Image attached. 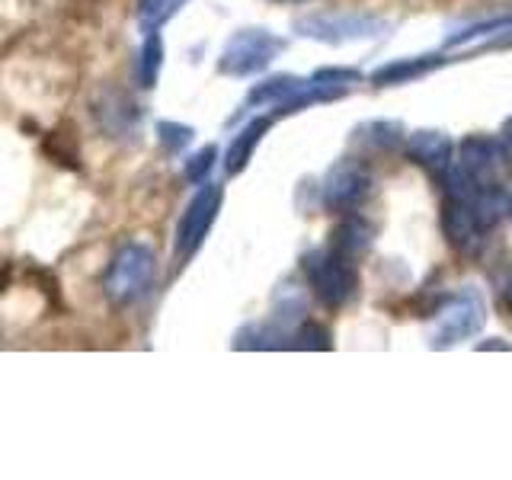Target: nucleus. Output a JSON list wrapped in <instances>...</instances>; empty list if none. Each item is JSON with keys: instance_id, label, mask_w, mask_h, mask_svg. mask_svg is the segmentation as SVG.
<instances>
[{"instance_id": "13", "label": "nucleus", "mask_w": 512, "mask_h": 480, "mask_svg": "<svg viewBox=\"0 0 512 480\" xmlns=\"http://www.w3.org/2000/svg\"><path fill=\"white\" fill-rule=\"evenodd\" d=\"M442 58H432V55H423V58H407V61H397V64H384V68L375 71V84H400V80H410V77H420L426 71L436 68Z\"/></svg>"}, {"instance_id": "6", "label": "nucleus", "mask_w": 512, "mask_h": 480, "mask_svg": "<svg viewBox=\"0 0 512 480\" xmlns=\"http://www.w3.org/2000/svg\"><path fill=\"white\" fill-rule=\"evenodd\" d=\"M218 208H221V186L208 183L205 189H199L192 202L186 205V212L176 224V240H173V253L176 260L186 263L192 253L202 247V240L212 231V224L218 218Z\"/></svg>"}, {"instance_id": "19", "label": "nucleus", "mask_w": 512, "mask_h": 480, "mask_svg": "<svg viewBox=\"0 0 512 480\" xmlns=\"http://www.w3.org/2000/svg\"><path fill=\"white\" fill-rule=\"evenodd\" d=\"M7 272H10L7 266H4V269H0V288H4V282H7Z\"/></svg>"}, {"instance_id": "4", "label": "nucleus", "mask_w": 512, "mask_h": 480, "mask_svg": "<svg viewBox=\"0 0 512 480\" xmlns=\"http://www.w3.org/2000/svg\"><path fill=\"white\" fill-rule=\"evenodd\" d=\"M480 327H484V301L474 292H461L455 298H448L439 308V314L432 317L429 343L436 349H448L474 336Z\"/></svg>"}, {"instance_id": "17", "label": "nucleus", "mask_w": 512, "mask_h": 480, "mask_svg": "<svg viewBox=\"0 0 512 480\" xmlns=\"http://www.w3.org/2000/svg\"><path fill=\"white\" fill-rule=\"evenodd\" d=\"M215 148H202L196 157H189L186 160V180L189 183H205V176H208V170H212V164H215Z\"/></svg>"}, {"instance_id": "21", "label": "nucleus", "mask_w": 512, "mask_h": 480, "mask_svg": "<svg viewBox=\"0 0 512 480\" xmlns=\"http://www.w3.org/2000/svg\"><path fill=\"white\" fill-rule=\"evenodd\" d=\"M506 301H509V308H512V288H509V295H506Z\"/></svg>"}, {"instance_id": "1", "label": "nucleus", "mask_w": 512, "mask_h": 480, "mask_svg": "<svg viewBox=\"0 0 512 480\" xmlns=\"http://www.w3.org/2000/svg\"><path fill=\"white\" fill-rule=\"evenodd\" d=\"M154 276H157L154 250L148 244L132 240V244H122L112 253V260L103 272V295L112 304L125 308V304H135L151 292Z\"/></svg>"}, {"instance_id": "16", "label": "nucleus", "mask_w": 512, "mask_h": 480, "mask_svg": "<svg viewBox=\"0 0 512 480\" xmlns=\"http://www.w3.org/2000/svg\"><path fill=\"white\" fill-rule=\"evenodd\" d=\"M157 135H160V144H164L167 151H183L192 141V128L180 125V122H157Z\"/></svg>"}, {"instance_id": "12", "label": "nucleus", "mask_w": 512, "mask_h": 480, "mask_svg": "<svg viewBox=\"0 0 512 480\" xmlns=\"http://www.w3.org/2000/svg\"><path fill=\"white\" fill-rule=\"evenodd\" d=\"M160 64H164V42H160L157 32H148V39H144L141 55H138V84L144 90H151L157 84Z\"/></svg>"}, {"instance_id": "8", "label": "nucleus", "mask_w": 512, "mask_h": 480, "mask_svg": "<svg viewBox=\"0 0 512 480\" xmlns=\"http://www.w3.org/2000/svg\"><path fill=\"white\" fill-rule=\"evenodd\" d=\"M461 167L468 170L480 186H493V180L509 167V154L496 138L474 135L461 144Z\"/></svg>"}, {"instance_id": "11", "label": "nucleus", "mask_w": 512, "mask_h": 480, "mask_svg": "<svg viewBox=\"0 0 512 480\" xmlns=\"http://www.w3.org/2000/svg\"><path fill=\"white\" fill-rule=\"evenodd\" d=\"M266 128H269V119H253L247 128H240V135L231 141V148H228V157H224V167H228L231 176L250 164V157L256 151V144L263 141Z\"/></svg>"}, {"instance_id": "15", "label": "nucleus", "mask_w": 512, "mask_h": 480, "mask_svg": "<svg viewBox=\"0 0 512 480\" xmlns=\"http://www.w3.org/2000/svg\"><path fill=\"white\" fill-rule=\"evenodd\" d=\"M365 247H368V228H365L362 221L349 218V221L340 224V228H336V234H333V250H340L346 256H356Z\"/></svg>"}, {"instance_id": "7", "label": "nucleus", "mask_w": 512, "mask_h": 480, "mask_svg": "<svg viewBox=\"0 0 512 480\" xmlns=\"http://www.w3.org/2000/svg\"><path fill=\"white\" fill-rule=\"evenodd\" d=\"M368 186H372V176L359 160H340L324 180V202L333 212H349L368 196Z\"/></svg>"}, {"instance_id": "18", "label": "nucleus", "mask_w": 512, "mask_h": 480, "mask_svg": "<svg viewBox=\"0 0 512 480\" xmlns=\"http://www.w3.org/2000/svg\"><path fill=\"white\" fill-rule=\"evenodd\" d=\"M295 349H330V333L320 324H304L295 333Z\"/></svg>"}, {"instance_id": "22", "label": "nucleus", "mask_w": 512, "mask_h": 480, "mask_svg": "<svg viewBox=\"0 0 512 480\" xmlns=\"http://www.w3.org/2000/svg\"><path fill=\"white\" fill-rule=\"evenodd\" d=\"M282 4H298V0H282Z\"/></svg>"}, {"instance_id": "2", "label": "nucleus", "mask_w": 512, "mask_h": 480, "mask_svg": "<svg viewBox=\"0 0 512 480\" xmlns=\"http://www.w3.org/2000/svg\"><path fill=\"white\" fill-rule=\"evenodd\" d=\"M308 282L314 295L327 304V308H343V304L356 292V269H352L349 256L340 250H320L311 253L308 263Z\"/></svg>"}, {"instance_id": "10", "label": "nucleus", "mask_w": 512, "mask_h": 480, "mask_svg": "<svg viewBox=\"0 0 512 480\" xmlns=\"http://www.w3.org/2000/svg\"><path fill=\"white\" fill-rule=\"evenodd\" d=\"M407 154L429 170H445L452 164V141L445 132H413Z\"/></svg>"}, {"instance_id": "14", "label": "nucleus", "mask_w": 512, "mask_h": 480, "mask_svg": "<svg viewBox=\"0 0 512 480\" xmlns=\"http://www.w3.org/2000/svg\"><path fill=\"white\" fill-rule=\"evenodd\" d=\"M186 4V0H141L138 7V23L144 32H157L160 26H164L170 16L180 13V7Z\"/></svg>"}, {"instance_id": "20", "label": "nucleus", "mask_w": 512, "mask_h": 480, "mask_svg": "<svg viewBox=\"0 0 512 480\" xmlns=\"http://www.w3.org/2000/svg\"><path fill=\"white\" fill-rule=\"evenodd\" d=\"M506 141H509V144H512V119H509V122H506Z\"/></svg>"}, {"instance_id": "5", "label": "nucleus", "mask_w": 512, "mask_h": 480, "mask_svg": "<svg viewBox=\"0 0 512 480\" xmlns=\"http://www.w3.org/2000/svg\"><path fill=\"white\" fill-rule=\"evenodd\" d=\"M295 29L304 39H317V42H356V39H378L384 36L388 23L378 20V16H362V13H320V16H304L295 23Z\"/></svg>"}, {"instance_id": "3", "label": "nucleus", "mask_w": 512, "mask_h": 480, "mask_svg": "<svg viewBox=\"0 0 512 480\" xmlns=\"http://www.w3.org/2000/svg\"><path fill=\"white\" fill-rule=\"evenodd\" d=\"M282 48L285 42L266 29H240L237 36H231L228 45H224L218 68L221 74H231V77H250L256 71H263Z\"/></svg>"}, {"instance_id": "9", "label": "nucleus", "mask_w": 512, "mask_h": 480, "mask_svg": "<svg viewBox=\"0 0 512 480\" xmlns=\"http://www.w3.org/2000/svg\"><path fill=\"white\" fill-rule=\"evenodd\" d=\"M442 231L458 253L471 256L480 250V234H484V224L477 221L471 202H458V199H445L442 208Z\"/></svg>"}]
</instances>
